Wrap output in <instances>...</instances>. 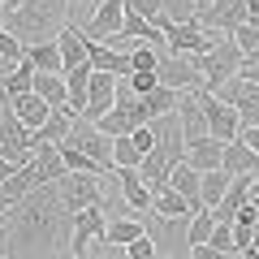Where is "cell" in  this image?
I'll return each mask as SVG.
<instances>
[{"label": "cell", "mask_w": 259, "mask_h": 259, "mask_svg": "<svg viewBox=\"0 0 259 259\" xmlns=\"http://www.w3.org/2000/svg\"><path fill=\"white\" fill-rule=\"evenodd\" d=\"M69 225H74V216L61 207L56 182H39L5 212L0 233H5V246L13 259H44L48 250L69 246Z\"/></svg>", "instance_id": "1"}, {"label": "cell", "mask_w": 259, "mask_h": 259, "mask_svg": "<svg viewBox=\"0 0 259 259\" xmlns=\"http://www.w3.org/2000/svg\"><path fill=\"white\" fill-rule=\"evenodd\" d=\"M65 26V0H22L18 9H5V30L22 44H44L56 39Z\"/></svg>", "instance_id": "2"}, {"label": "cell", "mask_w": 259, "mask_h": 259, "mask_svg": "<svg viewBox=\"0 0 259 259\" xmlns=\"http://www.w3.org/2000/svg\"><path fill=\"white\" fill-rule=\"evenodd\" d=\"M194 65H199V78H203V87H199V91H216L225 78L238 74V65H242V48L233 44L229 35H216L207 52L194 56Z\"/></svg>", "instance_id": "3"}, {"label": "cell", "mask_w": 259, "mask_h": 259, "mask_svg": "<svg viewBox=\"0 0 259 259\" xmlns=\"http://www.w3.org/2000/svg\"><path fill=\"white\" fill-rule=\"evenodd\" d=\"M143 225H147V238L156 242V255H164V259L190 255V238H186L190 216H156V212H147Z\"/></svg>", "instance_id": "4"}, {"label": "cell", "mask_w": 259, "mask_h": 259, "mask_svg": "<svg viewBox=\"0 0 259 259\" xmlns=\"http://www.w3.org/2000/svg\"><path fill=\"white\" fill-rule=\"evenodd\" d=\"M104 229H108L104 203H91V207H82V212H74V225H69V255L82 259L91 246H104V250H108V242H104Z\"/></svg>", "instance_id": "5"}, {"label": "cell", "mask_w": 259, "mask_h": 259, "mask_svg": "<svg viewBox=\"0 0 259 259\" xmlns=\"http://www.w3.org/2000/svg\"><path fill=\"white\" fill-rule=\"evenodd\" d=\"M56 194H61V207L69 216L91 207V203H104L100 173H65V177H56Z\"/></svg>", "instance_id": "6"}, {"label": "cell", "mask_w": 259, "mask_h": 259, "mask_svg": "<svg viewBox=\"0 0 259 259\" xmlns=\"http://www.w3.org/2000/svg\"><path fill=\"white\" fill-rule=\"evenodd\" d=\"M30 147H35V130L22 125V121L13 117V108L5 104V108H0V160L22 164V160L30 156Z\"/></svg>", "instance_id": "7"}, {"label": "cell", "mask_w": 259, "mask_h": 259, "mask_svg": "<svg viewBox=\"0 0 259 259\" xmlns=\"http://www.w3.org/2000/svg\"><path fill=\"white\" fill-rule=\"evenodd\" d=\"M156 26L164 30V48H168V52H182V56L207 52V48H212V39H216V35H207L199 22H168V18H160Z\"/></svg>", "instance_id": "8"}, {"label": "cell", "mask_w": 259, "mask_h": 259, "mask_svg": "<svg viewBox=\"0 0 259 259\" xmlns=\"http://www.w3.org/2000/svg\"><path fill=\"white\" fill-rule=\"evenodd\" d=\"M65 143H69V147H78V151H87L91 160H100V164L112 173V139L104 134L100 125H95V121H87V117H74L69 134H65Z\"/></svg>", "instance_id": "9"}, {"label": "cell", "mask_w": 259, "mask_h": 259, "mask_svg": "<svg viewBox=\"0 0 259 259\" xmlns=\"http://www.w3.org/2000/svg\"><path fill=\"white\" fill-rule=\"evenodd\" d=\"M194 95H199V108H203L207 134H212V139H221V143L238 139V125H242L238 108H233V104H225V100H216L212 91H194Z\"/></svg>", "instance_id": "10"}, {"label": "cell", "mask_w": 259, "mask_h": 259, "mask_svg": "<svg viewBox=\"0 0 259 259\" xmlns=\"http://www.w3.org/2000/svg\"><path fill=\"white\" fill-rule=\"evenodd\" d=\"M194 22H199L207 35H229L233 26L246 22V0H207L203 9L194 13Z\"/></svg>", "instance_id": "11"}, {"label": "cell", "mask_w": 259, "mask_h": 259, "mask_svg": "<svg viewBox=\"0 0 259 259\" xmlns=\"http://www.w3.org/2000/svg\"><path fill=\"white\" fill-rule=\"evenodd\" d=\"M156 82L173 87V91H199V87H203V78H199L194 56L168 52V56H160V61H156Z\"/></svg>", "instance_id": "12"}, {"label": "cell", "mask_w": 259, "mask_h": 259, "mask_svg": "<svg viewBox=\"0 0 259 259\" xmlns=\"http://www.w3.org/2000/svg\"><path fill=\"white\" fill-rule=\"evenodd\" d=\"M117 104V78L112 74H104V69H91V82H87V108H82V117L87 121H100L104 112Z\"/></svg>", "instance_id": "13"}, {"label": "cell", "mask_w": 259, "mask_h": 259, "mask_svg": "<svg viewBox=\"0 0 259 259\" xmlns=\"http://www.w3.org/2000/svg\"><path fill=\"white\" fill-rule=\"evenodd\" d=\"M112 182L121 186V199H125L134 212H151V186L143 182V173L139 168H112Z\"/></svg>", "instance_id": "14"}, {"label": "cell", "mask_w": 259, "mask_h": 259, "mask_svg": "<svg viewBox=\"0 0 259 259\" xmlns=\"http://www.w3.org/2000/svg\"><path fill=\"white\" fill-rule=\"evenodd\" d=\"M121 18H125V0H104L100 9L91 13V22L82 26V35L87 39H108L121 30Z\"/></svg>", "instance_id": "15"}, {"label": "cell", "mask_w": 259, "mask_h": 259, "mask_svg": "<svg viewBox=\"0 0 259 259\" xmlns=\"http://www.w3.org/2000/svg\"><path fill=\"white\" fill-rule=\"evenodd\" d=\"M221 168L225 173H233V177H242V173H259V156L246 147L242 139H229L221 147Z\"/></svg>", "instance_id": "16"}, {"label": "cell", "mask_w": 259, "mask_h": 259, "mask_svg": "<svg viewBox=\"0 0 259 259\" xmlns=\"http://www.w3.org/2000/svg\"><path fill=\"white\" fill-rule=\"evenodd\" d=\"M221 139H212V134H203V139H190L186 143V164L199 168V173H207V168H221Z\"/></svg>", "instance_id": "17"}, {"label": "cell", "mask_w": 259, "mask_h": 259, "mask_svg": "<svg viewBox=\"0 0 259 259\" xmlns=\"http://www.w3.org/2000/svg\"><path fill=\"white\" fill-rule=\"evenodd\" d=\"M30 168H35L39 182H56V177H65L61 147H52V143H35V147H30Z\"/></svg>", "instance_id": "18"}, {"label": "cell", "mask_w": 259, "mask_h": 259, "mask_svg": "<svg viewBox=\"0 0 259 259\" xmlns=\"http://www.w3.org/2000/svg\"><path fill=\"white\" fill-rule=\"evenodd\" d=\"M69 125H74V108L61 104V108H52V112L44 117V125L35 130V143H52V147H61L65 134H69Z\"/></svg>", "instance_id": "19"}, {"label": "cell", "mask_w": 259, "mask_h": 259, "mask_svg": "<svg viewBox=\"0 0 259 259\" xmlns=\"http://www.w3.org/2000/svg\"><path fill=\"white\" fill-rule=\"evenodd\" d=\"M168 186H173L186 203H190V212H199V207H203V203H199V168H190L186 160H177V164L168 168Z\"/></svg>", "instance_id": "20"}, {"label": "cell", "mask_w": 259, "mask_h": 259, "mask_svg": "<svg viewBox=\"0 0 259 259\" xmlns=\"http://www.w3.org/2000/svg\"><path fill=\"white\" fill-rule=\"evenodd\" d=\"M177 95H182V91H173V87L156 82L151 91L134 95V100H139V108L147 112V121H156V117H164V112H173V108H177Z\"/></svg>", "instance_id": "21"}, {"label": "cell", "mask_w": 259, "mask_h": 259, "mask_svg": "<svg viewBox=\"0 0 259 259\" xmlns=\"http://www.w3.org/2000/svg\"><path fill=\"white\" fill-rule=\"evenodd\" d=\"M22 61L35 65V74H65L56 39H44V44H26V56H22Z\"/></svg>", "instance_id": "22"}, {"label": "cell", "mask_w": 259, "mask_h": 259, "mask_svg": "<svg viewBox=\"0 0 259 259\" xmlns=\"http://www.w3.org/2000/svg\"><path fill=\"white\" fill-rule=\"evenodd\" d=\"M56 48H61V65L65 69H74V65L87 61V35L78 26H69V22H65L61 35H56Z\"/></svg>", "instance_id": "23"}, {"label": "cell", "mask_w": 259, "mask_h": 259, "mask_svg": "<svg viewBox=\"0 0 259 259\" xmlns=\"http://www.w3.org/2000/svg\"><path fill=\"white\" fill-rule=\"evenodd\" d=\"M35 186H39V177H35V168H30V156H26L9 177H5V182H0V194H5V199H9V207H13L22 194H30Z\"/></svg>", "instance_id": "24"}, {"label": "cell", "mask_w": 259, "mask_h": 259, "mask_svg": "<svg viewBox=\"0 0 259 259\" xmlns=\"http://www.w3.org/2000/svg\"><path fill=\"white\" fill-rule=\"evenodd\" d=\"M139 233H147L143 216H112L108 229H104V242H108V250H112V246H130Z\"/></svg>", "instance_id": "25"}, {"label": "cell", "mask_w": 259, "mask_h": 259, "mask_svg": "<svg viewBox=\"0 0 259 259\" xmlns=\"http://www.w3.org/2000/svg\"><path fill=\"white\" fill-rule=\"evenodd\" d=\"M9 108H13V117H18L22 125L39 130V125H44V117L52 112V104H44L35 91H26V95H18V100H9Z\"/></svg>", "instance_id": "26"}, {"label": "cell", "mask_w": 259, "mask_h": 259, "mask_svg": "<svg viewBox=\"0 0 259 259\" xmlns=\"http://www.w3.org/2000/svg\"><path fill=\"white\" fill-rule=\"evenodd\" d=\"M87 82H91V61L65 69V91H69V108H74V117H82V108H87Z\"/></svg>", "instance_id": "27"}, {"label": "cell", "mask_w": 259, "mask_h": 259, "mask_svg": "<svg viewBox=\"0 0 259 259\" xmlns=\"http://www.w3.org/2000/svg\"><path fill=\"white\" fill-rule=\"evenodd\" d=\"M229 177L233 173H225V168H207V173H199V203L212 212L216 203H221V194L229 190Z\"/></svg>", "instance_id": "28"}, {"label": "cell", "mask_w": 259, "mask_h": 259, "mask_svg": "<svg viewBox=\"0 0 259 259\" xmlns=\"http://www.w3.org/2000/svg\"><path fill=\"white\" fill-rule=\"evenodd\" d=\"M30 87H35V65H30V61H18L9 74H5L0 95H5V104H9V100H18V95H26Z\"/></svg>", "instance_id": "29"}, {"label": "cell", "mask_w": 259, "mask_h": 259, "mask_svg": "<svg viewBox=\"0 0 259 259\" xmlns=\"http://www.w3.org/2000/svg\"><path fill=\"white\" fill-rule=\"evenodd\" d=\"M30 91H35L44 104H52V108L69 104V91H65V74H35V87H30Z\"/></svg>", "instance_id": "30"}, {"label": "cell", "mask_w": 259, "mask_h": 259, "mask_svg": "<svg viewBox=\"0 0 259 259\" xmlns=\"http://www.w3.org/2000/svg\"><path fill=\"white\" fill-rule=\"evenodd\" d=\"M151 212H156V216H190V203L164 182L160 190H151Z\"/></svg>", "instance_id": "31"}, {"label": "cell", "mask_w": 259, "mask_h": 259, "mask_svg": "<svg viewBox=\"0 0 259 259\" xmlns=\"http://www.w3.org/2000/svg\"><path fill=\"white\" fill-rule=\"evenodd\" d=\"M61 160H65V173H100V177H108V168L100 160H91L87 151L69 147V143H61Z\"/></svg>", "instance_id": "32"}, {"label": "cell", "mask_w": 259, "mask_h": 259, "mask_svg": "<svg viewBox=\"0 0 259 259\" xmlns=\"http://www.w3.org/2000/svg\"><path fill=\"white\" fill-rule=\"evenodd\" d=\"M143 164V151L134 147V139L130 134H117L112 139V168H139Z\"/></svg>", "instance_id": "33"}, {"label": "cell", "mask_w": 259, "mask_h": 259, "mask_svg": "<svg viewBox=\"0 0 259 259\" xmlns=\"http://www.w3.org/2000/svg\"><path fill=\"white\" fill-rule=\"evenodd\" d=\"M212 225H216V216L207 212V207H199V212H190V229H186V238H190V246H203V242L212 238Z\"/></svg>", "instance_id": "34"}, {"label": "cell", "mask_w": 259, "mask_h": 259, "mask_svg": "<svg viewBox=\"0 0 259 259\" xmlns=\"http://www.w3.org/2000/svg\"><path fill=\"white\" fill-rule=\"evenodd\" d=\"M156 48L139 44V48H130V74H156Z\"/></svg>", "instance_id": "35"}, {"label": "cell", "mask_w": 259, "mask_h": 259, "mask_svg": "<svg viewBox=\"0 0 259 259\" xmlns=\"http://www.w3.org/2000/svg\"><path fill=\"white\" fill-rule=\"evenodd\" d=\"M207 246H216L221 255H233V225H229V221H216V225H212V238H207Z\"/></svg>", "instance_id": "36"}, {"label": "cell", "mask_w": 259, "mask_h": 259, "mask_svg": "<svg viewBox=\"0 0 259 259\" xmlns=\"http://www.w3.org/2000/svg\"><path fill=\"white\" fill-rule=\"evenodd\" d=\"M0 56H5V61H9V65H18L22 56H26V44H22L18 35H9V30H5V26H0Z\"/></svg>", "instance_id": "37"}, {"label": "cell", "mask_w": 259, "mask_h": 259, "mask_svg": "<svg viewBox=\"0 0 259 259\" xmlns=\"http://www.w3.org/2000/svg\"><path fill=\"white\" fill-rule=\"evenodd\" d=\"M160 13L168 22H194V5L190 0H160Z\"/></svg>", "instance_id": "38"}, {"label": "cell", "mask_w": 259, "mask_h": 259, "mask_svg": "<svg viewBox=\"0 0 259 259\" xmlns=\"http://www.w3.org/2000/svg\"><path fill=\"white\" fill-rule=\"evenodd\" d=\"M121 250H125L130 259H160V255H156V242H151L147 233H139V238L130 242V246H121Z\"/></svg>", "instance_id": "39"}, {"label": "cell", "mask_w": 259, "mask_h": 259, "mask_svg": "<svg viewBox=\"0 0 259 259\" xmlns=\"http://www.w3.org/2000/svg\"><path fill=\"white\" fill-rule=\"evenodd\" d=\"M125 9L143 13L147 22H160V18H164V13H160V0H125Z\"/></svg>", "instance_id": "40"}, {"label": "cell", "mask_w": 259, "mask_h": 259, "mask_svg": "<svg viewBox=\"0 0 259 259\" xmlns=\"http://www.w3.org/2000/svg\"><path fill=\"white\" fill-rule=\"evenodd\" d=\"M125 78H130V95H143L156 87V74H125Z\"/></svg>", "instance_id": "41"}, {"label": "cell", "mask_w": 259, "mask_h": 259, "mask_svg": "<svg viewBox=\"0 0 259 259\" xmlns=\"http://www.w3.org/2000/svg\"><path fill=\"white\" fill-rule=\"evenodd\" d=\"M238 139H242V143H246V147L259 156V125H238Z\"/></svg>", "instance_id": "42"}, {"label": "cell", "mask_w": 259, "mask_h": 259, "mask_svg": "<svg viewBox=\"0 0 259 259\" xmlns=\"http://www.w3.org/2000/svg\"><path fill=\"white\" fill-rule=\"evenodd\" d=\"M186 259H229V255H221L216 246H207V242H203V246H190V255H186Z\"/></svg>", "instance_id": "43"}, {"label": "cell", "mask_w": 259, "mask_h": 259, "mask_svg": "<svg viewBox=\"0 0 259 259\" xmlns=\"http://www.w3.org/2000/svg\"><path fill=\"white\" fill-rule=\"evenodd\" d=\"M9 69H13V65L5 61V56H0V87H5V74H9ZM0 104H5V95H0Z\"/></svg>", "instance_id": "44"}, {"label": "cell", "mask_w": 259, "mask_h": 259, "mask_svg": "<svg viewBox=\"0 0 259 259\" xmlns=\"http://www.w3.org/2000/svg\"><path fill=\"white\" fill-rule=\"evenodd\" d=\"M250 199H259V173H250Z\"/></svg>", "instance_id": "45"}, {"label": "cell", "mask_w": 259, "mask_h": 259, "mask_svg": "<svg viewBox=\"0 0 259 259\" xmlns=\"http://www.w3.org/2000/svg\"><path fill=\"white\" fill-rule=\"evenodd\" d=\"M242 61H246V65H259V48H250V52L242 56Z\"/></svg>", "instance_id": "46"}, {"label": "cell", "mask_w": 259, "mask_h": 259, "mask_svg": "<svg viewBox=\"0 0 259 259\" xmlns=\"http://www.w3.org/2000/svg\"><path fill=\"white\" fill-rule=\"evenodd\" d=\"M0 229H5V225H0ZM0 259H13V255H9V246H5V233H0Z\"/></svg>", "instance_id": "47"}, {"label": "cell", "mask_w": 259, "mask_h": 259, "mask_svg": "<svg viewBox=\"0 0 259 259\" xmlns=\"http://www.w3.org/2000/svg\"><path fill=\"white\" fill-rule=\"evenodd\" d=\"M250 255L259 259V229H255V238H250Z\"/></svg>", "instance_id": "48"}, {"label": "cell", "mask_w": 259, "mask_h": 259, "mask_svg": "<svg viewBox=\"0 0 259 259\" xmlns=\"http://www.w3.org/2000/svg\"><path fill=\"white\" fill-rule=\"evenodd\" d=\"M22 0H0V9H18Z\"/></svg>", "instance_id": "49"}, {"label": "cell", "mask_w": 259, "mask_h": 259, "mask_svg": "<svg viewBox=\"0 0 259 259\" xmlns=\"http://www.w3.org/2000/svg\"><path fill=\"white\" fill-rule=\"evenodd\" d=\"M246 22H255V26H259V9H250V13H246Z\"/></svg>", "instance_id": "50"}, {"label": "cell", "mask_w": 259, "mask_h": 259, "mask_svg": "<svg viewBox=\"0 0 259 259\" xmlns=\"http://www.w3.org/2000/svg\"><path fill=\"white\" fill-rule=\"evenodd\" d=\"M250 207H255V229H259V199H250Z\"/></svg>", "instance_id": "51"}, {"label": "cell", "mask_w": 259, "mask_h": 259, "mask_svg": "<svg viewBox=\"0 0 259 259\" xmlns=\"http://www.w3.org/2000/svg\"><path fill=\"white\" fill-rule=\"evenodd\" d=\"M229 259H255V255H250V250H238V255H229Z\"/></svg>", "instance_id": "52"}, {"label": "cell", "mask_w": 259, "mask_h": 259, "mask_svg": "<svg viewBox=\"0 0 259 259\" xmlns=\"http://www.w3.org/2000/svg\"><path fill=\"white\" fill-rule=\"evenodd\" d=\"M5 212H9V199H5V194H0V216H5Z\"/></svg>", "instance_id": "53"}, {"label": "cell", "mask_w": 259, "mask_h": 259, "mask_svg": "<svg viewBox=\"0 0 259 259\" xmlns=\"http://www.w3.org/2000/svg\"><path fill=\"white\" fill-rule=\"evenodd\" d=\"M190 5H194V13H199V9H203V5H207V0H190Z\"/></svg>", "instance_id": "54"}, {"label": "cell", "mask_w": 259, "mask_h": 259, "mask_svg": "<svg viewBox=\"0 0 259 259\" xmlns=\"http://www.w3.org/2000/svg\"><path fill=\"white\" fill-rule=\"evenodd\" d=\"M56 259H74V255H69V246H65V250H61V255H56Z\"/></svg>", "instance_id": "55"}, {"label": "cell", "mask_w": 259, "mask_h": 259, "mask_svg": "<svg viewBox=\"0 0 259 259\" xmlns=\"http://www.w3.org/2000/svg\"><path fill=\"white\" fill-rule=\"evenodd\" d=\"M65 9H78V0H65Z\"/></svg>", "instance_id": "56"}, {"label": "cell", "mask_w": 259, "mask_h": 259, "mask_svg": "<svg viewBox=\"0 0 259 259\" xmlns=\"http://www.w3.org/2000/svg\"><path fill=\"white\" fill-rule=\"evenodd\" d=\"M0 26H5V9H0Z\"/></svg>", "instance_id": "57"}, {"label": "cell", "mask_w": 259, "mask_h": 259, "mask_svg": "<svg viewBox=\"0 0 259 259\" xmlns=\"http://www.w3.org/2000/svg\"><path fill=\"white\" fill-rule=\"evenodd\" d=\"M0 225H5V216H0Z\"/></svg>", "instance_id": "58"}, {"label": "cell", "mask_w": 259, "mask_h": 259, "mask_svg": "<svg viewBox=\"0 0 259 259\" xmlns=\"http://www.w3.org/2000/svg\"><path fill=\"white\" fill-rule=\"evenodd\" d=\"M0 108H5V104H0Z\"/></svg>", "instance_id": "59"}]
</instances>
